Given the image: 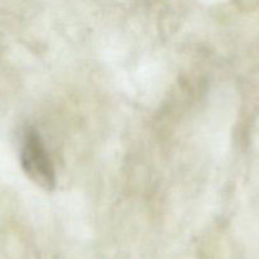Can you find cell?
Wrapping results in <instances>:
<instances>
[{"label": "cell", "instance_id": "obj_1", "mask_svg": "<svg viewBox=\"0 0 259 259\" xmlns=\"http://www.w3.org/2000/svg\"><path fill=\"white\" fill-rule=\"evenodd\" d=\"M20 158L23 169L33 182L46 190L55 189L56 174L52 161L39 134L33 128L25 131Z\"/></svg>", "mask_w": 259, "mask_h": 259}]
</instances>
